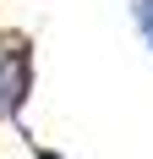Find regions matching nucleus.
Masks as SVG:
<instances>
[{"label": "nucleus", "instance_id": "obj_1", "mask_svg": "<svg viewBox=\"0 0 153 159\" xmlns=\"http://www.w3.org/2000/svg\"><path fill=\"white\" fill-rule=\"evenodd\" d=\"M28 93H33V39L0 33V121L22 115Z\"/></svg>", "mask_w": 153, "mask_h": 159}, {"label": "nucleus", "instance_id": "obj_2", "mask_svg": "<svg viewBox=\"0 0 153 159\" xmlns=\"http://www.w3.org/2000/svg\"><path fill=\"white\" fill-rule=\"evenodd\" d=\"M131 22H137V33H142V44L153 49V0H131Z\"/></svg>", "mask_w": 153, "mask_h": 159}, {"label": "nucleus", "instance_id": "obj_3", "mask_svg": "<svg viewBox=\"0 0 153 159\" xmlns=\"http://www.w3.org/2000/svg\"><path fill=\"white\" fill-rule=\"evenodd\" d=\"M28 154H33V159H66L60 148H44V143H28Z\"/></svg>", "mask_w": 153, "mask_h": 159}]
</instances>
